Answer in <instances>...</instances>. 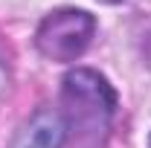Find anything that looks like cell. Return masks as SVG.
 <instances>
[{
	"label": "cell",
	"instance_id": "obj_5",
	"mask_svg": "<svg viewBox=\"0 0 151 148\" xmlns=\"http://www.w3.org/2000/svg\"><path fill=\"white\" fill-rule=\"evenodd\" d=\"M105 3H122V0H105Z\"/></svg>",
	"mask_w": 151,
	"mask_h": 148
},
{
	"label": "cell",
	"instance_id": "obj_4",
	"mask_svg": "<svg viewBox=\"0 0 151 148\" xmlns=\"http://www.w3.org/2000/svg\"><path fill=\"white\" fill-rule=\"evenodd\" d=\"M3 87H6V70H3V64H0V93H3Z\"/></svg>",
	"mask_w": 151,
	"mask_h": 148
},
{
	"label": "cell",
	"instance_id": "obj_3",
	"mask_svg": "<svg viewBox=\"0 0 151 148\" xmlns=\"http://www.w3.org/2000/svg\"><path fill=\"white\" fill-rule=\"evenodd\" d=\"M67 142V119L52 108L35 111L18 128L9 148H64Z\"/></svg>",
	"mask_w": 151,
	"mask_h": 148
},
{
	"label": "cell",
	"instance_id": "obj_2",
	"mask_svg": "<svg viewBox=\"0 0 151 148\" xmlns=\"http://www.w3.org/2000/svg\"><path fill=\"white\" fill-rule=\"evenodd\" d=\"M96 32V20L84 9H55L38 23L35 47L50 61L70 64L84 55Z\"/></svg>",
	"mask_w": 151,
	"mask_h": 148
},
{
	"label": "cell",
	"instance_id": "obj_1",
	"mask_svg": "<svg viewBox=\"0 0 151 148\" xmlns=\"http://www.w3.org/2000/svg\"><path fill=\"white\" fill-rule=\"evenodd\" d=\"M64 105H67V128L76 122L87 134H102L108 128L116 108V93L108 78L96 70L76 67L64 75Z\"/></svg>",
	"mask_w": 151,
	"mask_h": 148
},
{
	"label": "cell",
	"instance_id": "obj_6",
	"mask_svg": "<svg viewBox=\"0 0 151 148\" xmlns=\"http://www.w3.org/2000/svg\"><path fill=\"white\" fill-rule=\"evenodd\" d=\"M148 148H151V137H148Z\"/></svg>",
	"mask_w": 151,
	"mask_h": 148
}]
</instances>
